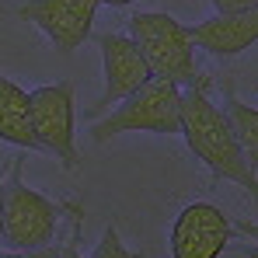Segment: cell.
<instances>
[{
    "label": "cell",
    "instance_id": "obj_13",
    "mask_svg": "<svg viewBox=\"0 0 258 258\" xmlns=\"http://www.w3.org/2000/svg\"><path fill=\"white\" fill-rule=\"evenodd\" d=\"M91 258H143V251H133L122 244V237H119V227L115 223H108L105 227V234H101V241H98V248L91 251Z\"/></svg>",
    "mask_w": 258,
    "mask_h": 258
},
{
    "label": "cell",
    "instance_id": "obj_8",
    "mask_svg": "<svg viewBox=\"0 0 258 258\" xmlns=\"http://www.w3.org/2000/svg\"><path fill=\"white\" fill-rule=\"evenodd\" d=\"M94 42H98V49H101L105 91L98 94V101H94V108H91L87 115L112 112V105L126 101L129 94H136L147 81H154L147 59L140 56V49H136V42H133L129 35H122V32H101Z\"/></svg>",
    "mask_w": 258,
    "mask_h": 258
},
{
    "label": "cell",
    "instance_id": "obj_6",
    "mask_svg": "<svg viewBox=\"0 0 258 258\" xmlns=\"http://www.w3.org/2000/svg\"><path fill=\"white\" fill-rule=\"evenodd\" d=\"M98 7H101V0H25L14 7V14L25 18L28 25H35L56 45V52L74 56L91 39Z\"/></svg>",
    "mask_w": 258,
    "mask_h": 258
},
{
    "label": "cell",
    "instance_id": "obj_11",
    "mask_svg": "<svg viewBox=\"0 0 258 258\" xmlns=\"http://www.w3.org/2000/svg\"><path fill=\"white\" fill-rule=\"evenodd\" d=\"M223 112H227L230 126H234L241 147H244V157H248L251 171L258 174V108L248 105V101H241L234 94V87H223Z\"/></svg>",
    "mask_w": 258,
    "mask_h": 258
},
{
    "label": "cell",
    "instance_id": "obj_1",
    "mask_svg": "<svg viewBox=\"0 0 258 258\" xmlns=\"http://www.w3.org/2000/svg\"><path fill=\"white\" fill-rule=\"evenodd\" d=\"M181 136L216 181H234V185L248 188L251 199L258 203V174L251 171L227 112L213 105L206 81L181 91Z\"/></svg>",
    "mask_w": 258,
    "mask_h": 258
},
{
    "label": "cell",
    "instance_id": "obj_4",
    "mask_svg": "<svg viewBox=\"0 0 258 258\" xmlns=\"http://www.w3.org/2000/svg\"><path fill=\"white\" fill-rule=\"evenodd\" d=\"M122 133L181 136V87L154 77L87 129L94 143H108L112 136H122Z\"/></svg>",
    "mask_w": 258,
    "mask_h": 258
},
{
    "label": "cell",
    "instance_id": "obj_7",
    "mask_svg": "<svg viewBox=\"0 0 258 258\" xmlns=\"http://www.w3.org/2000/svg\"><path fill=\"white\" fill-rule=\"evenodd\" d=\"M234 216H227L213 203H188L174 216L168 248L171 258H220L230 248Z\"/></svg>",
    "mask_w": 258,
    "mask_h": 258
},
{
    "label": "cell",
    "instance_id": "obj_14",
    "mask_svg": "<svg viewBox=\"0 0 258 258\" xmlns=\"http://www.w3.org/2000/svg\"><path fill=\"white\" fill-rule=\"evenodd\" d=\"M216 14H241V11H258V0H210Z\"/></svg>",
    "mask_w": 258,
    "mask_h": 258
},
{
    "label": "cell",
    "instance_id": "obj_16",
    "mask_svg": "<svg viewBox=\"0 0 258 258\" xmlns=\"http://www.w3.org/2000/svg\"><path fill=\"white\" fill-rule=\"evenodd\" d=\"M234 234H241V237H251V241H258V223H251V220H234Z\"/></svg>",
    "mask_w": 258,
    "mask_h": 258
},
{
    "label": "cell",
    "instance_id": "obj_9",
    "mask_svg": "<svg viewBox=\"0 0 258 258\" xmlns=\"http://www.w3.org/2000/svg\"><path fill=\"white\" fill-rule=\"evenodd\" d=\"M192 42H196V49L210 52L216 59L241 56L244 49H251L258 42V11L213 14V18L192 25Z\"/></svg>",
    "mask_w": 258,
    "mask_h": 258
},
{
    "label": "cell",
    "instance_id": "obj_10",
    "mask_svg": "<svg viewBox=\"0 0 258 258\" xmlns=\"http://www.w3.org/2000/svg\"><path fill=\"white\" fill-rule=\"evenodd\" d=\"M0 140L18 150H42L35 126H32L28 91L4 74H0Z\"/></svg>",
    "mask_w": 258,
    "mask_h": 258
},
{
    "label": "cell",
    "instance_id": "obj_17",
    "mask_svg": "<svg viewBox=\"0 0 258 258\" xmlns=\"http://www.w3.org/2000/svg\"><path fill=\"white\" fill-rule=\"evenodd\" d=\"M237 255L241 258H258V248H237Z\"/></svg>",
    "mask_w": 258,
    "mask_h": 258
},
{
    "label": "cell",
    "instance_id": "obj_18",
    "mask_svg": "<svg viewBox=\"0 0 258 258\" xmlns=\"http://www.w3.org/2000/svg\"><path fill=\"white\" fill-rule=\"evenodd\" d=\"M101 4H108V7H129V4H136V0H101Z\"/></svg>",
    "mask_w": 258,
    "mask_h": 258
},
{
    "label": "cell",
    "instance_id": "obj_15",
    "mask_svg": "<svg viewBox=\"0 0 258 258\" xmlns=\"http://www.w3.org/2000/svg\"><path fill=\"white\" fill-rule=\"evenodd\" d=\"M0 258H59V244H45L35 251H0Z\"/></svg>",
    "mask_w": 258,
    "mask_h": 258
},
{
    "label": "cell",
    "instance_id": "obj_12",
    "mask_svg": "<svg viewBox=\"0 0 258 258\" xmlns=\"http://www.w3.org/2000/svg\"><path fill=\"white\" fill-rule=\"evenodd\" d=\"M63 216H70V234L67 241L59 244V258H84L81 255V223H84V206L77 199H67L63 203Z\"/></svg>",
    "mask_w": 258,
    "mask_h": 258
},
{
    "label": "cell",
    "instance_id": "obj_19",
    "mask_svg": "<svg viewBox=\"0 0 258 258\" xmlns=\"http://www.w3.org/2000/svg\"><path fill=\"white\" fill-rule=\"evenodd\" d=\"M0 220H4V171H0Z\"/></svg>",
    "mask_w": 258,
    "mask_h": 258
},
{
    "label": "cell",
    "instance_id": "obj_5",
    "mask_svg": "<svg viewBox=\"0 0 258 258\" xmlns=\"http://www.w3.org/2000/svg\"><path fill=\"white\" fill-rule=\"evenodd\" d=\"M77 84L74 81H56L28 91V105H32V126L42 143V154H52L67 171H77L81 154H77Z\"/></svg>",
    "mask_w": 258,
    "mask_h": 258
},
{
    "label": "cell",
    "instance_id": "obj_3",
    "mask_svg": "<svg viewBox=\"0 0 258 258\" xmlns=\"http://www.w3.org/2000/svg\"><path fill=\"white\" fill-rule=\"evenodd\" d=\"M21 157L11 161V171L4 178V220H0V241L7 251H35L52 244L63 203L49 199L39 188H28L21 178Z\"/></svg>",
    "mask_w": 258,
    "mask_h": 258
},
{
    "label": "cell",
    "instance_id": "obj_2",
    "mask_svg": "<svg viewBox=\"0 0 258 258\" xmlns=\"http://www.w3.org/2000/svg\"><path fill=\"white\" fill-rule=\"evenodd\" d=\"M129 39L150 67V77L171 81L181 91L203 84L206 77L196 67V42L192 25H181L164 11H136L129 18Z\"/></svg>",
    "mask_w": 258,
    "mask_h": 258
}]
</instances>
